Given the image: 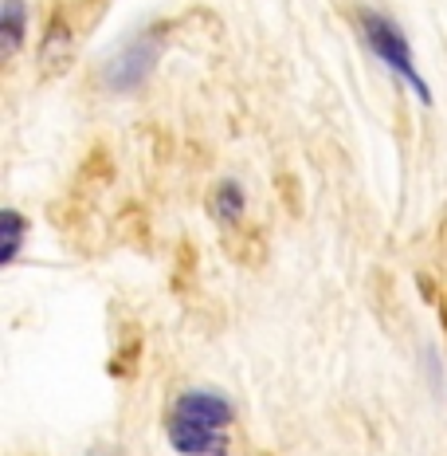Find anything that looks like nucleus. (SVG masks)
Wrapping results in <instances>:
<instances>
[{
  "label": "nucleus",
  "instance_id": "1",
  "mask_svg": "<svg viewBox=\"0 0 447 456\" xmlns=\"http://www.w3.org/2000/svg\"><path fill=\"white\" fill-rule=\"evenodd\" d=\"M235 405L220 389L188 386L165 410V441L177 456H227L232 452Z\"/></svg>",
  "mask_w": 447,
  "mask_h": 456
},
{
  "label": "nucleus",
  "instance_id": "2",
  "mask_svg": "<svg viewBox=\"0 0 447 456\" xmlns=\"http://www.w3.org/2000/svg\"><path fill=\"white\" fill-rule=\"evenodd\" d=\"M357 32H361V40H365L369 55H373L380 68L393 75V79L401 83V87L412 94L416 102H420V107H432V83L424 79V71H420V63H416L412 44H408L404 28L396 24L393 16L365 8V12L357 16Z\"/></svg>",
  "mask_w": 447,
  "mask_h": 456
},
{
  "label": "nucleus",
  "instance_id": "3",
  "mask_svg": "<svg viewBox=\"0 0 447 456\" xmlns=\"http://www.w3.org/2000/svg\"><path fill=\"white\" fill-rule=\"evenodd\" d=\"M157 52H161L157 32H141L134 40H126L107 63H102V83H107V91H114V94L138 91L141 83L149 79V71H154Z\"/></svg>",
  "mask_w": 447,
  "mask_h": 456
},
{
  "label": "nucleus",
  "instance_id": "4",
  "mask_svg": "<svg viewBox=\"0 0 447 456\" xmlns=\"http://www.w3.org/2000/svg\"><path fill=\"white\" fill-rule=\"evenodd\" d=\"M243 208H247V193H243L240 182H232V177L216 185L212 197H208V216H212L220 228L240 224L243 221Z\"/></svg>",
  "mask_w": 447,
  "mask_h": 456
},
{
  "label": "nucleus",
  "instance_id": "5",
  "mask_svg": "<svg viewBox=\"0 0 447 456\" xmlns=\"http://www.w3.org/2000/svg\"><path fill=\"white\" fill-rule=\"evenodd\" d=\"M0 40H4V60H12L28 40V4L24 0H4L0 8Z\"/></svg>",
  "mask_w": 447,
  "mask_h": 456
},
{
  "label": "nucleus",
  "instance_id": "6",
  "mask_svg": "<svg viewBox=\"0 0 447 456\" xmlns=\"http://www.w3.org/2000/svg\"><path fill=\"white\" fill-rule=\"evenodd\" d=\"M28 232H32V224L24 221V213H16V208H4V213H0V236H4V260L0 264H4V268H12V264L20 260Z\"/></svg>",
  "mask_w": 447,
  "mask_h": 456
}]
</instances>
